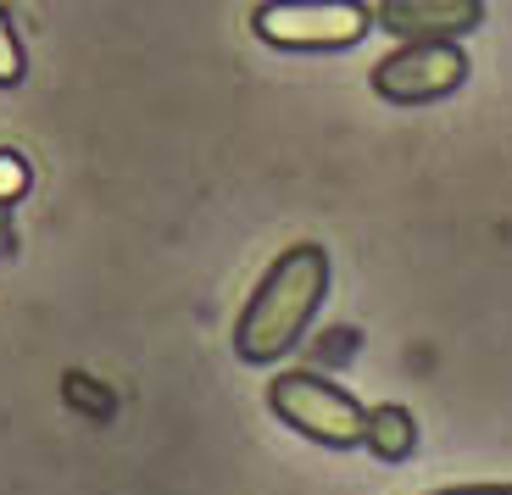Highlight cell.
Wrapping results in <instances>:
<instances>
[{"label": "cell", "mask_w": 512, "mask_h": 495, "mask_svg": "<svg viewBox=\"0 0 512 495\" xmlns=\"http://www.w3.org/2000/svg\"><path fill=\"white\" fill-rule=\"evenodd\" d=\"M323 295H329V251L323 245H290V251H279L273 267L256 279L240 323H234V356L251 362V368L279 362L307 334V323L318 318Z\"/></svg>", "instance_id": "6da1fadb"}, {"label": "cell", "mask_w": 512, "mask_h": 495, "mask_svg": "<svg viewBox=\"0 0 512 495\" xmlns=\"http://www.w3.org/2000/svg\"><path fill=\"white\" fill-rule=\"evenodd\" d=\"M251 28L273 51H351L373 28L362 0H262Z\"/></svg>", "instance_id": "7a4b0ae2"}, {"label": "cell", "mask_w": 512, "mask_h": 495, "mask_svg": "<svg viewBox=\"0 0 512 495\" xmlns=\"http://www.w3.org/2000/svg\"><path fill=\"white\" fill-rule=\"evenodd\" d=\"M268 407L279 423H290L295 434H307L312 445H329V451L362 445V429H368V407L323 373H279L268 384Z\"/></svg>", "instance_id": "3957f363"}, {"label": "cell", "mask_w": 512, "mask_h": 495, "mask_svg": "<svg viewBox=\"0 0 512 495\" xmlns=\"http://www.w3.org/2000/svg\"><path fill=\"white\" fill-rule=\"evenodd\" d=\"M368 84L390 106H429L468 84V56H462L457 39H412L384 62H373Z\"/></svg>", "instance_id": "277c9868"}, {"label": "cell", "mask_w": 512, "mask_h": 495, "mask_svg": "<svg viewBox=\"0 0 512 495\" xmlns=\"http://www.w3.org/2000/svg\"><path fill=\"white\" fill-rule=\"evenodd\" d=\"M373 23L396 34L401 45L412 39H462L485 23V0H379Z\"/></svg>", "instance_id": "5b68a950"}, {"label": "cell", "mask_w": 512, "mask_h": 495, "mask_svg": "<svg viewBox=\"0 0 512 495\" xmlns=\"http://www.w3.org/2000/svg\"><path fill=\"white\" fill-rule=\"evenodd\" d=\"M362 445H368L379 462H407L418 451V423H412L407 407L384 401V407H368V429H362Z\"/></svg>", "instance_id": "8992f818"}, {"label": "cell", "mask_w": 512, "mask_h": 495, "mask_svg": "<svg viewBox=\"0 0 512 495\" xmlns=\"http://www.w3.org/2000/svg\"><path fill=\"white\" fill-rule=\"evenodd\" d=\"M23 73H28V56H23V34H17V28H12V17L0 12V89L23 84Z\"/></svg>", "instance_id": "52a82bcc"}, {"label": "cell", "mask_w": 512, "mask_h": 495, "mask_svg": "<svg viewBox=\"0 0 512 495\" xmlns=\"http://www.w3.org/2000/svg\"><path fill=\"white\" fill-rule=\"evenodd\" d=\"M23 190H28V162H17L12 151H0V201L12 206Z\"/></svg>", "instance_id": "ba28073f"}, {"label": "cell", "mask_w": 512, "mask_h": 495, "mask_svg": "<svg viewBox=\"0 0 512 495\" xmlns=\"http://www.w3.org/2000/svg\"><path fill=\"white\" fill-rule=\"evenodd\" d=\"M435 495H512V484H457V490H435Z\"/></svg>", "instance_id": "9c48e42d"}, {"label": "cell", "mask_w": 512, "mask_h": 495, "mask_svg": "<svg viewBox=\"0 0 512 495\" xmlns=\"http://www.w3.org/2000/svg\"><path fill=\"white\" fill-rule=\"evenodd\" d=\"M6 245H12V206L0 201V251H6Z\"/></svg>", "instance_id": "30bf717a"}]
</instances>
